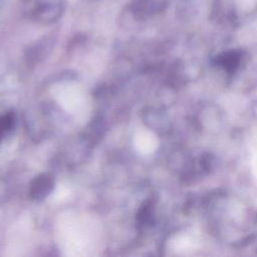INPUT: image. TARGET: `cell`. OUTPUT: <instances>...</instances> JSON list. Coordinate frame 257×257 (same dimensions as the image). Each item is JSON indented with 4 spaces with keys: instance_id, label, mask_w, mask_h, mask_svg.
Masks as SVG:
<instances>
[{
    "instance_id": "obj_2",
    "label": "cell",
    "mask_w": 257,
    "mask_h": 257,
    "mask_svg": "<svg viewBox=\"0 0 257 257\" xmlns=\"http://www.w3.org/2000/svg\"><path fill=\"white\" fill-rule=\"evenodd\" d=\"M14 121V114L11 112L0 115V142L3 140L4 136L13 127Z\"/></svg>"
},
{
    "instance_id": "obj_1",
    "label": "cell",
    "mask_w": 257,
    "mask_h": 257,
    "mask_svg": "<svg viewBox=\"0 0 257 257\" xmlns=\"http://www.w3.org/2000/svg\"><path fill=\"white\" fill-rule=\"evenodd\" d=\"M53 189V179L51 176L42 174L37 176L31 183L29 189L30 198L36 201L43 200Z\"/></svg>"
},
{
    "instance_id": "obj_3",
    "label": "cell",
    "mask_w": 257,
    "mask_h": 257,
    "mask_svg": "<svg viewBox=\"0 0 257 257\" xmlns=\"http://www.w3.org/2000/svg\"><path fill=\"white\" fill-rule=\"evenodd\" d=\"M236 4L240 10L248 11L254 8L257 4V0H236Z\"/></svg>"
}]
</instances>
